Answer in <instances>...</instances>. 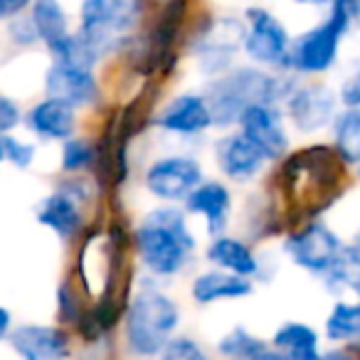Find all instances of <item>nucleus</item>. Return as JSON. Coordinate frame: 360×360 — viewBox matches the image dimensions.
<instances>
[{"mask_svg": "<svg viewBox=\"0 0 360 360\" xmlns=\"http://www.w3.org/2000/svg\"><path fill=\"white\" fill-rule=\"evenodd\" d=\"M338 94L323 82H296L284 101V116L299 134L314 136L330 129L338 116Z\"/></svg>", "mask_w": 360, "mask_h": 360, "instance_id": "nucleus-12", "label": "nucleus"}, {"mask_svg": "<svg viewBox=\"0 0 360 360\" xmlns=\"http://www.w3.org/2000/svg\"><path fill=\"white\" fill-rule=\"evenodd\" d=\"M355 168H358V178H360V165H355Z\"/></svg>", "mask_w": 360, "mask_h": 360, "instance_id": "nucleus-44", "label": "nucleus"}, {"mask_svg": "<svg viewBox=\"0 0 360 360\" xmlns=\"http://www.w3.org/2000/svg\"><path fill=\"white\" fill-rule=\"evenodd\" d=\"M255 281L235 276L222 269H202L191 281V299L198 306H215L227 301H242L255 294Z\"/></svg>", "mask_w": 360, "mask_h": 360, "instance_id": "nucleus-20", "label": "nucleus"}, {"mask_svg": "<svg viewBox=\"0 0 360 360\" xmlns=\"http://www.w3.org/2000/svg\"><path fill=\"white\" fill-rule=\"evenodd\" d=\"M11 330H13V316L6 306H0V340H6Z\"/></svg>", "mask_w": 360, "mask_h": 360, "instance_id": "nucleus-38", "label": "nucleus"}, {"mask_svg": "<svg viewBox=\"0 0 360 360\" xmlns=\"http://www.w3.org/2000/svg\"><path fill=\"white\" fill-rule=\"evenodd\" d=\"M212 155L215 163L220 168V173L225 175L230 183H252L262 175V170L266 168L269 160L257 150L255 143L245 139L240 131H227L212 146Z\"/></svg>", "mask_w": 360, "mask_h": 360, "instance_id": "nucleus-17", "label": "nucleus"}, {"mask_svg": "<svg viewBox=\"0 0 360 360\" xmlns=\"http://www.w3.org/2000/svg\"><path fill=\"white\" fill-rule=\"evenodd\" d=\"M321 284L335 299L350 296L360 301V245L345 242L330 269L321 276Z\"/></svg>", "mask_w": 360, "mask_h": 360, "instance_id": "nucleus-24", "label": "nucleus"}, {"mask_svg": "<svg viewBox=\"0 0 360 360\" xmlns=\"http://www.w3.org/2000/svg\"><path fill=\"white\" fill-rule=\"evenodd\" d=\"M321 338L333 348H355L360 345V301L335 299L323 319Z\"/></svg>", "mask_w": 360, "mask_h": 360, "instance_id": "nucleus-23", "label": "nucleus"}, {"mask_svg": "<svg viewBox=\"0 0 360 360\" xmlns=\"http://www.w3.org/2000/svg\"><path fill=\"white\" fill-rule=\"evenodd\" d=\"M91 180L86 175H67L60 186L35 207V220L62 242L77 240L86 230V207L91 202Z\"/></svg>", "mask_w": 360, "mask_h": 360, "instance_id": "nucleus-7", "label": "nucleus"}, {"mask_svg": "<svg viewBox=\"0 0 360 360\" xmlns=\"http://www.w3.org/2000/svg\"><path fill=\"white\" fill-rule=\"evenodd\" d=\"M20 360H70L72 333L60 323H20L8 333Z\"/></svg>", "mask_w": 360, "mask_h": 360, "instance_id": "nucleus-14", "label": "nucleus"}, {"mask_svg": "<svg viewBox=\"0 0 360 360\" xmlns=\"http://www.w3.org/2000/svg\"><path fill=\"white\" fill-rule=\"evenodd\" d=\"M27 15H30L37 37H40V42L45 47L55 45V42H60L62 37H67L72 32L70 15H67L60 0H32Z\"/></svg>", "mask_w": 360, "mask_h": 360, "instance_id": "nucleus-25", "label": "nucleus"}, {"mask_svg": "<svg viewBox=\"0 0 360 360\" xmlns=\"http://www.w3.org/2000/svg\"><path fill=\"white\" fill-rule=\"evenodd\" d=\"M335 94H338V104L343 106V109H358L360 106V70L350 72Z\"/></svg>", "mask_w": 360, "mask_h": 360, "instance_id": "nucleus-35", "label": "nucleus"}, {"mask_svg": "<svg viewBox=\"0 0 360 360\" xmlns=\"http://www.w3.org/2000/svg\"><path fill=\"white\" fill-rule=\"evenodd\" d=\"M45 94L50 99L65 101L72 109H91L101 104V84L94 70L65 67L52 62L45 72Z\"/></svg>", "mask_w": 360, "mask_h": 360, "instance_id": "nucleus-16", "label": "nucleus"}, {"mask_svg": "<svg viewBox=\"0 0 360 360\" xmlns=\"http://www.w3.org/2000/svg\"><path fill=\"white\" fill-rule=\"evenodd\" d=\"M180 323V304L160 286V281L146 276L131 291L119 326L126 353L134 360H155L160 350L178 335Z\"/></svg>", "mask_w": 360, "mask_h": 360, "instance_id": "nucleus-3", "label": "nucleus"}, {"mask_svg": "<svg viewBox=\"0 0 360 360\" xmlns=\"http://www.w3.org/2000/svg\"><path fill=\"white\" fill-rule=\"evenodd\" d=\"M296 82L299 79L289 72H271L255 65H235L225 75L207 79L202 96L210 106L212 129L230 131L232 126H237L245 109L255 104L281 106Z\"/></svg>", "mask_w": 360, "mask_h": 360, "instance_id": "nucleus-2", "label": "nucleus"}, {"mask_svg": "<svg viewBox=\"0 0 360 360\" xmlns=\"http://www.w3.org/2000/svg\"><path fill=\"white\" fill-rule=\"evenodd\" d=\"M8 37L15 47H35L40 45V37L35 32V25H32L30 15H20L15 20L8 22Z\"/></svg>", "mask_w": 360, "mask_h": 360, "instance_id": "nucleus-33", "label": "nucleus"}, {"mask_svg": "<svg viewBox=\"0 0 360 360\" xmlns=\"http://www.w3.org/2000/svg\"><path fill=\"white\" fill-rule=\"evenodd\" d=\"M148 0H82L79 32L101 57L119 55L129 47Z\"/></svg>", "mask_w": 360, "mask_h": 360, "instance_id": "nucleus-6", "label": "nucleus"}, {"mask_svg": "<svg viewBox=\"0 0 360 360\" xmlns=\"http://www.w3.org/2000/svg\"><path fill=\"white\" fill-rule=\"evenodd\" d=\"M155 360H215V358H212V353L198 338L178 333L160 350V355Z\"/></svg>", "mask_w": 360, "mask_h": 360, "instance_id": "nucleus-31", "label": "nucleus"}, {"mask_svg": "<svg viewBox=\"0 0 360 360\" xmlns=\"http://www.w3.org/2000/svg\"><path fill=\"white\" fill-rule=\"evenodd\" d=\"M269 345L284 353L289 360H321L323 338L306 321H284L271 333Z\"/></svg>", "mask_w": 360, "mask_h": 360, "instance_id": "nucleus-22", "label": "nucleus"}, {"mask_svg": "<svg viewBox=\"0 0 360 360\" xmlns=\"http://www.w3.org/2000/svg\"><path fill=\"white\" fill-rule=\"evenodd\" d=\"M296 6H304V8H330L333 6V0H291Z\"/></svg>", "mask_w": 360, "mask_h": 360, "instance_id": "nucleus-40", "label": "nucleus"}, {"mask_svg": "<svg viewBox=\"0 0 360 360\" xmlns=\"http://www.w3.org/2000/svg\"><path fill=\"white\" fill-rule=\"evenodd\" d=\"M242 37H245L242 18H205L191 35L188 50L198 70L207 79H215L235 67L237 55L242 52Z\"/></svg>", "mask_w": 360, "mask_h": 360, "instance_id": "nucleus-8", "label": "nucleus"}, {"mask_svg": "<svg viewBox=\"0 0 360 360\" xmlns=\"http://www.w3.org/2000/svg\"><path fill=\"white\" fill-rule=\"evenodd\" d=\"M131 250L146 276L168 281L180 276L191 266L198 250V240L183 207L158 205L143 212L131 232Z\"/></svg>", "mask_w": 360, "mask_h": 360, "instance_id": "nucleus-1", "label": "nucleus"}, {"mask_svg": "<svg viewBox=\"0 0 360 360\" xmlns=\"http://www.w3.org/2000/svg\"><path fill=\"white\" fill-rule=\"evenodd\" d=\"M353 242H355V245H360V227H358V232H355V237H353Z\"/></svg>", "mask_w": 360, "mask_h": 360, "instance_id": "nucleus-43", "label": "nucleus"}, {"mask_svg": "<svg viewBox=\"0 0 360 360\" xmlns=\"http://www.w3.org/2000/svg\"><path fill=\"white\" fill-rule=\"evenodd\" d=\"M153 126L170 136L195 139L212 129V114L202 91H183L168 99L153 116Z\"/></svg>", "mask_w": 360, "mask_h": 360, "instance_id": "nucleus-15", "label": "nucleus"}, {"mask_svg": "<svg viewBox=\"0 0 360 360\" xmlns=\"http://www.w3.org/2000/svg\"><path fill=\"white\" fill-rule=\"evenodd\" d=\"M333 3H338V6L348 8L350 15L353 18H360V0H333Z\"/></svg>", "mask_w": 360, "mask_h": 360, "instance_id": "nucleus-41", "label": "nucleus"}, {"mask_svg": "<svg viewBox=\"0 0 360 360\" xmlns=\"http://www.w3.org/2000/svg\"><path fill=\"white\" fill-rule=\"evenodd\" d=\"M22 124L42 141H67L77 136V111L57 99H40L25 111Z\"/></svg>", "mask_w": 360, "mask_h": 360, "instance_id": "nucleus-21", "label": "nucleus"}, {"mask_svg": "<svg viewBox=\"0 0 360 360\" xmlns=\"http://www.w3.org/2000/svg\"><path fill=\"white\" fill-rule=\"evenodd\" d=\"M264 345L266 340L247 326H232L215 340V353L220 360H252Z\"/></svg>", "mask_w": 360, "mask_h": 360, "instance_id": "nucleus-28", "label": "nucleus"}, {"mask_svg": "<svg viewBox=\"0 0 360 360\" xmlns=\"http://www.w3.org/2000/svg\"><path fill=\"white\" fill-rule=\"evenodd\" d=\"M0 163H6V153H3V139H0Z\"/></svg>", "mask_w": 360, "mask_h": 360, "instance_id": "nucleus-42", "label": "nucleus"}, {"mask_svg": "<svg viewBox=\"0 0 360 360\" xmlns=\"http://www.w3.org/2000/svg\"><path fill=\"white\" fill-rule=\"evenodd\" d=\"M57 321L60 326H65L67 330L77 328L82 323V319L89 311V304H86L84 291L79 289L77 279H62L60 286H57Z\"/></svg>", "mask_w": 360, "mask_h": 360, "instance_id": "nucleus-30", "label": "nucleus"}, {"mask_svg": "<svg viewBox=\"0 0 360 360\" xmlns=\"http://www.w3.org/2000/svg\"><path fill=\"white\" fill-rule=\"evenodd\" d=\"M32 0H0V22H11L30 11Z\"/></svg>", "mask_w": 360, "mask_h": 360, "instance_id": "nucleus-36", "label": "nucleus"}, {"mask_svg": "<svg viewBox=\"0 0 360 360\" xmlns=\"http://www.w3.org/2000/svg\"><path fill=\"white\" fill-rule=\"evenodd\" d=\"M345 168L330 146H309L296 153H286L281 180L289 195H304V222L314 220V212L326 210L338 198Z\"/></svg>", "mask_w": 360, "mask_h": 360, "instance_id": "nucleus-4", "label": "nucleus"}, {"mask_svg": "<svg viewBox=\"0 0 360 360\" xmlns=\"http://www.w3.org/2000/svg\"><path fill=\"white\" fill-rule=\"evenodd\" d=\"M321 360H360V355L350 348H328L323 350Z\"/></svg>", "mask_w": 360, "mask_h": 360, "instance_id": "nucleus-37", "label": "nucleus"}, {"mask_svg": "<svg viewBox=\"0 0 360 360\" xmlns=\"http://www.w3.org/2000/svg\"><path fill=\"white\" fill-rule=\"evenodd\" d=\"M3 153H6V160L11 165H15L18 170H25L35 163L37 155V146L32 141L18 139V136H3Z\"/></svg>", "mask_w": 360, "mask_h": 360, "instance_id": "nucleus-32", "label": "nucleus"}, {"mask_svg": "<svg viewBox=\"0 0 360 360\" xmlns=\"http://www.w3.org/2000/svg\"><path fill=\"white\" fill-rule=\"evenodd\" d=\"M22 119H25V114H22L20 104H18L13 96L0 91V139H3V136H11L13 131L22 124Z\"/></svg>", "mask_w": 360, "mask_h": 360, "instance_id": "nucleus-34", "label": "nucleus"}, {"mask_svg": "<svg viewBox=\"0 0 360 360\" xmlns=\"http://www.w3.org/2000/svg\"><path fill=\"white\" fill-rule=\"evenodd\" d=\"M96 143L86 136H72V139L62 141L60 150V168L67 175H84L94 173L96 165Z\"/></svg>", "mask_w": 360, "mask_h": 360, "instance_id": "nucleus-29", "label": "nucleus"}, {"mask_svg": "<svg viewBox=\"0 0 360 360\" xmlns=\"http://www.w3.org/2000/svg\"><path fill=\"white\" fill-rule=\"evenodd\" d=\"M252 360H289V358H286L284 353H279L276 348H271L269 340H266V345H264V348H262L259 353H257Z\"/></svg>", "mask_w": 360, "mask_h": 360, "instance_id": "nucleus-39", "label": "nucleus"}, {"mask_svg": "<svg viewBox=\"0 0 360 360\" xmlns=\"http://www.w3.org/2000/svg\"><path fill=\"white\" fill-rule=\"evenodd\" d=\"M343 245L345 242L328 222L314 217V220L301 222L294 230L286 232L281 240V252L301 271L321 279L330 269Z\"/></svg>", "mask_w": 360, "mask_h": 360, "instance_id": "nucleus-9", "label": "nucleus"}, {"mask_svg": "<svg viewBox=\"0 0 360 360\" xmlns=\"http://www.w3.org/2000/svg\"><path fill=\"white\" fill-rule=\"evenodd\" d=\"M183 210H186V215L200 217L210 240L212 237L227 235V225H230V215H232V193L222 180L205 178L186 198Z\"/></svg>", "mask_w": 360, "mask_h": 360, "instance_id": "nucleus-18", "label": "nucleus"}, {"mask_svg": "<svg viewBox=\"0 0 360 360\" xmlns=\"http://www.w3.org/2000/svg\"><path fill=\"white\" fill-rule=\"evenodd\" d=\"M52 62L65 67H79V70H94L104 57L96 52L94 45L84 40L79 32H70L67 37H62L60 42L47 47Z\"/></svg>", "mask_w": 360, "mask_h": 360, "instance_id": "nucleus-27", "label": "nucleus"}, {"mask_svg": "<svg viewBox=\"0 0 360 360\" xmlns=\"http://www.w3.org/2000/svg\"><path fill=\"white\" fill-rule=\"evenodd\" d=\"M355 18L348 8L333 3L328 15L301 35L291 37L289 55L284 62V72L294 77H321L330 72L338 62L340 45L348 35Z\"/></svg>", "mask_w": 360, "mask_h": 360, "instance_id": "nucleus-5", "label": "nucleus"}, {"mask_svg": "<svg viewBox=\"0 0 360 360\" xmlns=\"http://www.w3.org/2000/svg\"><path fill=\"white\" fill-rule=\"evenodd\" d=\"M205 180L202 163L191 153H168L150 160L143 188L160 205H180Z\"/></svg>", "mask_w": 360, "mask_h": 360, "instance_id": "nucleus-11", "label": "nucleus"}, {"mask_svg": "<svg viewBox=\"0 0 360 360\" xmlns=\"http://www.w3.org/2000/svg\"><path fill=\"white\" fill-rule=\"evenodd\" d=\"M335 155L343 165H360V106L358 109H340L330 124Z\"/></svg>", "mask_w": 360, "mask_h": 360, "instance_id": "nucleus-26", "label": "nucleus"}, {"mask_svg": "<svg viewBox=\"0 0 360 360\" xmlns=\"http://www.w3.org/2000/svg\"><path fill=\"white\" fill-rule=\"evenodd\" d=\"M237 131L250 143H255L257 150L266 160H284L286 153H289V131H286V116L281 111V106H250L237 121Z\"/></svg>", "mask_w": 360, "mask_h": 360, "instance_id": "nucleus-13", "label": "nucleus"}, {"mask_svg": "<svg viewBox=\"0 0 360 360\" xmlns=\"http://www.w3.org/2000/svg\"><path fill=\"white\" fill-rule=\"evenodd\" d=\"M242 22H245L242 52L250 60V65L271 72H284V62L291 47V35L284 22L271 11L259 6L247 8Z\"/></svg>", "mask_w": 360, "mask_h": 360, "instance_id": "nucleus-10", "label": "nucleus"}, {"mask_svg": "<svg viewBox=\"0 0 360 360\" xmlns=\"http://www.w3.org/2000/svg\"><path fill=\"white\" fill-rule=\"evenodd\" d=\"M205 259L215 269L230 271L242 279H252L255 284L257 279H262V271H264V264H262L259 255L252 250L250 242L232 235L212 237L210 245L205 247Z\"/></svg>", "mask_w": 360, "mask_h": 360, "instance_id": "nucleus-19", "label": "nucleus"}]
</instances>
